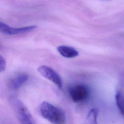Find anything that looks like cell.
Here are the masks:
<instances>
[{
  "label": "cell",
  "mask_w": 124,
  "mask_h": 124,
  "mask_svg": "<svg viewBox=\"0 0 124 124\" xmlns=\"http://www.w3.org/2000/svg\"><path fill=\"white\" fill-rule=\"evenodd\" d=\"M39 111L41 116L53 124H65L66 116L60 108L46 101L40 105Z\"/></svg>",
  "instance_id": "1"
},
{
  "label": "cell",
  "mask_w": 124,
  "mask_h": 124,
  "mask_svg": "<svg viewBox=\"0 0 124 124\" xmlns=\"http://www.w3.org/2000/svg\"><path fill=\"white\" fill-rule=\"evenodd\" d=\"M9 101L21 124H36L31 114L23 102L14 97H11Z\"/></svg>",
  "instance_id": "2"
},
{
  "label": "cell",
  "mask_w": 124,
  "mask_h": 124,
  "mask_svg": "<svg viewBox=\"0 0 124 124\" xmlns=\"http://www.w3.org/2000/svg\"><path fill=\"white\" fill-rule=\"evenodd\" d=\"M38 73L43 77L54 83L59 88L62 87V80L59 74L51 67L41 65L37 69Z\"/></svg>",
  "instance_id": "3"
},
{
  "label": "cell",
  "mask_w": 124,
  "mask_h": 124,
  "mask_svg": "<svg viewBox=\"0 0 124 124\" xmlns=\"http://www.w3.org/2000/svg\"><path fill=\"white\" fill-rule=\"evenodd\" d=\"M68 92L72 101L76 103L84 101L89 94L88 87L82 84H78L72 87L69 89Z\"/></svg>",
  "instance_id": "4"
},
{
  "label": "cell",
  "mask_w": 124,
  "mask_h": 124,
  "mask_svg": "<svg viewBox=\"0 0 124 124\" xmlns=\"http://www.w3.org/2000/svg\"><path fill=\"white\" fill-rule=\"evenodd\" d=\"M37 28L36 26H29L21 28H13L9 26L6 23L0 21V31L5 35H14L24 34L31 32Z\"/></svg>",
  "instance_id": "5"
},
{
  "label": "cell",
  "mask_w": 124,
  "mask_h": 124,
  "mask_svg": "<svg viewBox=\"0 0 124 124\" xmlns=\"http://www.w3.org/2000/svg\"><path fill=\"white\" fill-rule=\"evenodd\" d=\"M29 79V76L25 73L19 74L12 78L10 81L9 86L13 90H16L25 83Z\"/></svg>",
  "instance_id": "6"
},
{
  "label": "cell",
  "mask_w": 124,
  "mask_h": 124,
  "mask_svg": "<svg viewBox=\"0 0 124 124\" xmlns=\"http://www.w3.org/2000/svg\"><path fill=\"white\" fill-rule=\"evenodd\" d=\"M57 49L62 56L66 58H73L79 55V53L77 49L70 46H59L57 47Z\"/></svg>",
  "instance_id": "7"
},
{
  "label": "cell",
  "mask_w": 124,
  "mask_h": 124,
  "mask_svg": "<svg viewBox=\"0 0 124 124\" xmlns=\"http://www.w3.org/2000/svg\"><path fill=\"white\" fill-rule=\"evenodd\" d=\"M117 107L121 115L124 117V94L121 91H118L115 94Z\"/></svg>",
  "instance_id": "8"
},
{
  "label": "cell",
  "mask_w": 124,
  "mask_h": 124,
  "mask_svg": "<svg viewBox=\"0 0 124 124\" xmlns=\"http://www.w3.org/2000/svg\"><path fill=\"white\" fill-rule=\"evenodd\" d=\"M98 110L97 109L93 108L90 110L87 115V120L92 124H97V116Z\"/></svg>",
  "instance_id": "9"
},
{
  "label": "cell",
  "mask_w": 124,
  "mask_h": 124,
  "mask_svg": "<svg viewBox=\"0 0 124 124\" xmlns=\"http://www.w3.org/2000/svg\"><path fill=\"white\" fill-rule=\"evenodd\" d=\"M6 67V62L4 59V58L0 55V73H2L3 72Z\"/></svg>",
  "instance_id": "10"
}]
</instances>
